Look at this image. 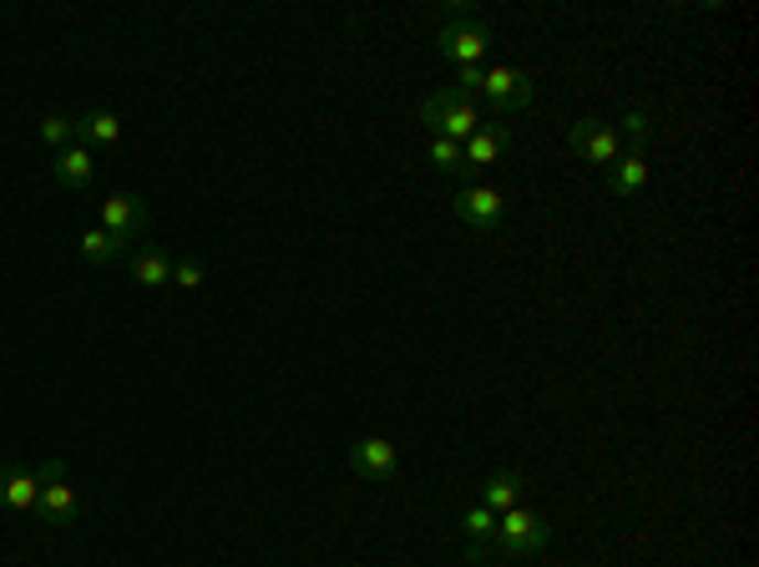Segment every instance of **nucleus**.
Instances as JSON below:
<instances>
[{
    "label": "nucleus",
    "instance_id": "nucleus-1",
    "mask_svg": "<svg viewBox=\"0 0 759 567\" xmlns=\"http://www.w3.org/2000/svg\"><path fill=\"white\" fill-rule=\"evenodd\" d=\"M552 537L547 517H536L527 506H511L497 517V537L491 543H466V563H517V557L542 553Z\"/></svg>",
    "mask_w": 759,
    "mask_h": 567
},
{
    "label": "nucleus",
    "instance_id": "nucleus-2",
    "mask_svg": "<svg viewBox=\"0 0 759 567\" xmlns=\"http://www.w3.org/2000/svg\"><path fill=\"white\" fill-rule=\"evenodd\" d=\"M421 122L436 132V138H451V142H466L476 132V127L486 122L481 107H476L471 97H460L456 87L446 91H431V97L421 101Z\"/></svg>",
    "mask_w": 759,
    "mask_h": 567
},
{
    "label": "nucleus",
    "instance_id": "nucleus-3",
    "mask_svg": "<svg viewBox=\"0 0 759 567\" xmlns=\"http://www.w3.org/2000/svg\"><path fill=\"white\" fill-rule=\"evenodd\" d=\"M486 46H491V21H481L471 11L446 15V25H441V36H436V51L456 66H486Z\"/></svg>",
    "mask_w": 759,
    "mask_h": 567
},
{
    "label": "nucleus",
    "instance_id": "nucleus-4",
    "mask_svg": "<svg viewBox=\"0 0 759 567\" xmlns=\"http://www.w3.org/2000/svg\"><path fill=\"white\" fill-rule=\"evenodd\" d=\"M36 477H41V502H36L41 522L46 527H72L82 506H76V492H72V481H66V461L51 456V461L36 467Z\"/></svg>",
    "mask_w": 759,
    "mask_h": 567
},
{
    "label": "nucleus",
    "instance_id": "nucleus-5",
    "mask_svg": "<svg viewBox=\"0 0 759 567\" xmlns=\"http://www.w3.org/2000/svg\"><path fill=\"white\" fill-rule=\"evenodd\" d=\"M532 76L522 72V66H507V62H497V66H486V81H481V97H486V107L491 112H501V117H517V112H527L532 107Z\"/></svg>",
    "mask_w": 759,
    "mask_h": 567
},
{
    "label": "nucleus",
    "instance_id": "nucleus-6",
    "mask_svg": "<svg viewBox=\"0 0 759 567\" xmlns=\"http://www.w3.org/2000/svg\"><path fill=\"white\" fill-rule=\"evenodd\" d=\"M567 142H573V152H583L587 163H598V167H612L622 152H628V148H622V138H618V127L598 122V117H583Z\"/></svg>",
    "mask_w": 759,
    "mask_h": 567
},
{
    "label": "nucleus",
    "instance_id": "nucleus-7",
    "mask_svg": "<svg viewBox=\"0 0 759 567\" xmlns=\"http://www.w3.org/2000/svg\"><path fill=\"white\" fill-rule=\"evenodd\" d=\"M101 228L112 233L117 243H138L142 228H148V203L138 198V193H112V198L101 203Z\"/></svg>",
    "mask_w": 759,
    "mask_h": 567
},
{
    "label": "nucleus",
    "instance_id": "nucleus-8",
    "mask_svg": "<svg viewBox=\"0 0 759 567\" xmlns=\"http://www.w3.org/2000/svg\"><path fill=\"white\" fill-rule=\"evenodd\" d=\"M451 208H456L460 223H471L476 233H497L501 228V193L497 188H486V183H471V188H460L456 198H451Z\"/></svg>",
    "mask_w": 759,
    "mask_h": 567
},
{
    "label": "nucleus",
    "instance_id": "nucleus-9",
    "mask_svg": "<svg viewBox=\"0 0 759 567\" xmlns=\"http://www.w3.org/2000/svg\"><path fill=\"white\" fill-rule=\"evenodd\" d=\"M349 471L365 477V481H395L400 456L386 436H360V441L349 446Z\"/></svg>",
    "mask_w": 759,
    "mask_h": 567
},
{
    "label": "nucleus",
    "instance_id": "nucleus-10",
    "mask_svg": "<svg viewBox=\"0 0 759 567\" xmlns=\"http://www.w3.org/2000/svg\"><path fill=\"white\" fill-rule=\"evenodd\" d=\"M507 148H511V132L501 122H481V127H476L471 138L460 142V157H466V188H471L476 177H481V167L497 163Z\"/></svg>",
    "mask_w": 759,
    "mask_h": 567
},
{
    "label": "nucleus",
    "instance_id": "nucleus-11",
    "mask_svg": "<svg viewBox=\"0 0 759 567\" xmlns=\"http://www.w3.org/2000/svg\"><path fill=\"white\" fill-rule=\"evenodd\" d=\"M36 502H41L36 467H15V461H6V467H0V506H6V512H36Z\"/></svg>",
    "mask_w": 759,
    "mask_h": 567
},
{
    "label": "nucleus",
    "instance_id": "nucleus-12",
    "mask_svg": "<svg viewBox=\"0 0 759 567\" xmlns=\"http://www.w3.org/2000/svg\"><path fill=\"white\" fill-rule=\"evenodd\" d=\"M91 177H97V157H91V148H62L56 152V163H51V183L56 188H66V193H82V188H91Z\"/></svg>",
    "mask_w": 759,
    "mask_h": 567
},
{
    "label": "nucleus",
    "instance_id": "nucleus-13",
    "mask_svg": "<svg viewBox=\"0 0 759 567\" xmlns=\"http://www.w3.org/2000/svg\"><path fill=\"white\" fill-rule=\"evenodd\" d=\"M127 269H132V284H142V290H162V284H173V253L158 249V243H148V249L132 253Z\"/></svg>",
    "mask_w": 759,
    "mask_h": 567
},
{
    "label": "nucleus",
    "instance_id": "nucleus-14",
    "mask_svg": "<svg viewBox=\"0 0 759 567\" xmlns=\"http://www.w3.org/2000/svg\"><path fill=\"white\" fill-rule=\"evenodd\" d=\"M72 132H76V142L82 148H117L122 142V117H112V112H82V117H72Z\"/></svg>",
    "mask_w": 759,
    "mask_h": 567
},
{
    "label": "nucleus",
    "instance_id": "nucleus-15",
    "mask_svg": "<svg viewBox=\"0 0 759 567\" xmlns=\"http://www.w3.org/2000/svg\"><path fill=\"white\" fill-rule=\"evenodd\" d=\"M643 183H648V157H643V148H628L618 163L608 167V188L618 193V198H633Z\"/></svg>",
    "mask_w": 759,
    "mask_h": 567
},
{
    "label": "nucleus",
    "instance_id": "nucleus-16",
    "mask_svg": "<svg viewBox=\"0 0 759 567\" xmlns=\"http://www.w3.org/2000/svg\"><path fill=\"white\" fill-rule=\"evenodd\" d=\"M522 487L527 481L517 477V471H497V477H486V487H481V506H491V512H511L517 506V497H522Z\"/></svg>",
    "mask_w": 759,
    "mask_h": 567
},
{
    "label": "nucleus",
    "instance_id": "nucleus-17",
    "mask_svg": "<svg viewBox=\"0 0 759 567\" xmlns=\"http://www.w3.org/2000/svg\"><path fill=\"white\" fill-rule=\"evenodd\" d=\"M460 532H466V543H491V537H497V512H491V506H466V512H460Z\"/></svg>",
    "mask_w": 759,
    "mask_h": 567
},
{
    "label": "nucleus",
    "instance_id": "nucleus-18",
    "mask_svg": "<svg viewBox=\"0 0 759 567\" xmlns=\"http://www.w3.org/2000/svg\"><path fill=\"white\" fill-rule=\"evenodd\" d=\"M117 253H122V243L112 239V233H107V228H87V233H82V259H87V264H112Z\"/></svg>",
    "mask_w": 759,
    "mask_h": 567
},
{
    "label": "nucleus",
    "instance_id": "nucleus-19",
    "mask_svg": "<svg viewBox=\"0 0 759 567\" xmlns=\"http://www.w3.org/2000/svg\"><path fill=\"white\" fill-rule=\"evenodd\" d=\"M431 167H436V173H446V177H466V157H460V142H451V138H436V142H431Z\"/></svg>",
    "mask_w": 759,
    "mask_h": 567
},
{
    "label": "nucleus",
    "instance_id": "nucleus-20",
    "mask_svg": "<svg viewBox=\"0 0 759 567\" xmlns=\"http://www.w3.org/2000/svg\"><path fill=\"white\" fill-rule=\"evenodd\" d=\"M612 127H618L622 148H643V138H648V127H653V117H648V112H638V107H633V112H622Z\"/></svg>",
    "mask_w": 759,
    "mask_h": 567
},
{
    "label": "nucleus",
    "instance_id": "nucleus-21",
    "mask_svg": "<svg viewBox=\"0 0 759 567\" xmlns=\"http://www.w3.org/2000/svg\"><path fill=\"white\" fill-rule=\"evenodd\" d=\"M72 138H76V132H72V117H62V112H56V117H41V142H46V148L62 152V148H72Z\"/></svg>",
    "mask_w": 759,
    "mask_h": 567
},
{
    "label": "nucleus",
    "instance_id": "nucleus-22",
    "mask_svg": "<svg viewBox=\"0 0 759 567\" xmlns=\"http://www.w3.org/2000/svg\"><path fill=\"white\" fill-rule=\"evenodd\" d=\"M173 290H203V264L198 259H173Z\"/></svg>",
    "mask_w": 759,
    "mask_h": 567
},
{
    "label": "nucleus",
    "instance_id": "nucleus-23",
    "mask_svg": "<svg viewBox=\"0 0 759 567\" xmlns=\"http://www.w3.org/2000/svg\"><path fill=\"white\" fill-rule=\"evenodd\" d=\"M481 81H486V66H460V76H456V91L460 97H481Z\"/></svg>",
    "mask_w": 759,
    "mask_h": 567
}]
</instances>
